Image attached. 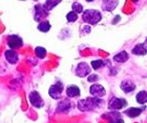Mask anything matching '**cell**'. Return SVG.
<instances>
[{"mask_svg": "<svg viewBox=\"0 0 147 123\" xmlns=\"http://www.w3.org/2000/svg\"><path fill=\"white\" fill-rule=\"evenodd\" d=\"M66 19H67V21H69V22H75L78 19V14H76L75 12H69L66 15Z\"/></svg>", "mask_w": 147, "mask_h": 123, "instance_id": "25", "label": "cell"}, {"mask_svg": "<svg viewBox=\"0 0 147 123\" xmlns=\"http://www.w3.org/2000/svg\"><path fill=\"white\" fill-rule=\"evenodd\" d=\"M120 86H121V89L125 93H131L136 89V84L131 80H129V79L123 80Z\"/></svg>", "mask_w": 147, "mask_h": 123, "instance_id": "10", "label": "cell"}, {"mask_svg": "<svg viewBox=\"0 0 147 123\" xmlns=\"http://www.w3.org/2000/svg\"><path fill=\"white\" fill-rule=\"evenodd\" d=\"M35 53H36L37 57H39V58H44L46 56V49H44V47H41V46L36 47Z\"/></svg>", "mask_w": 147, "mask_h": 123, "instance_id": "21", "label": "cell"}, {"mask_svg": "<svg viewBox=\"0 0 147 123\" xmlns=\"http://www.w3.org/2000/svg\"><path fill=\"white\" fill-rule=\"evenodd\" d=\"M60 3V1H45V3H44V6H45V9H47V11H51L52 9H54L57 4H59Z\"/></svg>", "mask_w": 147, "mask_h": 123, "instance_id": "23", "label": "cell"}, {"mask_svg": "<svg viewBox=\"0 0 147 123\" xmlns=\"http://www.w3.org/2000/svg\"><path fill=\"white\" fill-rule=\"evenodd\" d=\"M102 104V100L100 98H87L83 99V100H79L78 102V107L80 108V111L85 112V111H90L94 108H97L99 105Z\"/></svg>", "mask_w": 147, "mask_h": 123, "instance_id": "1", "label": "cell"}, {"mask_svg": "<svg viewBox=\"0 0 147 123\" xmlns=\"http://www.w3.org/2000/svg\"><path fill=\"white\" fill-rule=\"evenodd\" d=\"M51 28H52V25H51V23H49V21H41L39 24H38V26H37V28H38L39 31L43 32V33L49 32V30H51Z\"/></svg>", "mask_w": 147, "mask_h": 123, "instance_id": "20", "label": "cell"}, {"mask_svg": "<svg viewBox=\"0 0 147 123\" xmlns=\"http://www.w3.org/2000/svg\"><path fill=\"white\" fill-rule=\"evenodd\" d=\"M118 1H111V0H107V1H104L102 3V7L104 11H108V12H111L116 9L117 5H118Z\"/></svg>", "mask_w": 147, "mask_h": 123, "instance_id": "15", "label": "cell"}, {"mask_svg": "<svg viewBox=\"0 0 147 123\" xmlns=\"http://www.w3.org/2000/svg\"><path fill=\"white\" fill-rule=\"evenodd\" d=\"M90 71H92V68L86 62H81L76 68V74L79 77H85V76L90 74Z\"/></svg>", "mask_w": 147, "mask_h": 123, "instance_id": "6", "label": "cell"}, {"mask_svg": "<svg viewBox=\"0 0 147 123\" xmlns=\"http://www.w3.org/2000/svg\"><path fill=\"white\" fill-rule=\"evenodd\" d=\"M71 107V102L68 101V100H63V101L60 102L58 104V106H57V112H59V113L67 112V111H69Z\"/></svg>", "mask_w": 147, "mask_h": 123, "instance_id": "16", "label": "cell"}, {"mask_svg": "<svg viewBox=\"0 0 147 123\" xmlns=\"http://www.w3.org/2000/svg\"><path fill=\"white\" fill-rule=\"evenodd\" d=\"M126 105H127V102H126L125 99L123 98L113 97L108 102V108L110 111H120L121 108L125 107Z\"/></svg>", "mask_w": 147, "mask_h": 123, "instance_id": "3", "label": "cell"}, {"mask_svg": "<svg viewBox=\"0 0 147 123\" xmlns=\"http://www.w3.org/2000/svg\"><path fill=\"white\" fill-rule=\"evenodd\" d=\"M144 108L143 107H130L125 111V114L128 116L129 118H136L138 117L139 115H141Z\"/></svg>", "mask_w": 147, "mask_h": 123, "instance_id": "12", "label": "cell"}, {"mask_svg": "<svg viewBox=\"0 0 147 123\" xmlns=\"http://www.w3.org/2000/svg\"><path fill=\"white\" fill-rule=\"evenodd\" d=\"M35 11H36V14H35V20L36 21H40L42 18H45L49 14V11L45 9V6L36 5L35 6Z\"/></svg>", "mask_w": 147, "mask_h": 123, "instance_id": "9", "label": "cell"}, {"mask_svg": "<svg viewBox=\"0 0 147 123\" xmlns=\"http://www.w3.org/2000/svg\"><path fill=\"white\" fill-rule=\"evenodd\" d=\"M89 93L95 98H101V97H103L106 94L105 89L101 84H92L90 86V89H89Z\"/></svg>", "mask_w": 147, "mask_h": 123, "instance_id": "7", "label": "cell"}, {"mask_svg": "<svg viewBox=\"0 0 147 123\" xmlns=\"http://www.w3.org/2000/svg\"><path fill=\"white\" fill-rule=\"evenodd\" d=\"M107 116L108 119L110 120V123H124L123 119L121 118V115L118 113H111V114L105 115Z\"/></svg>", "mask_w": 147, "mask_h": 123, "instance_id": "18", "label": "cell"}, {"mask_svg": "<svg viewBox=\"0 0 147 123\" xmlns=\"http://www.w3.org/2000/svg\"><path fill=\"white\" fill-rule=\"evenodd\" d=\"M28 98H30V101H31L32 105L35 106L37 108H40L42 107L43 105H44V102H43V99L41 98V96L39 95V93L34 91V92H32L28 96Z\"/></svg>", "mask_w": 147, "mask_h": 123, "instance_id": "5", "label": "cell"}, {"mask_svg": "<svg viewBox=\"0 0 147 123\" xmlns=\"http://www.w3.org/2000/svg\"><path fill=\"white\" fill-rule=\"evenodd\" d=\"M62 92H63V83L57 82L54 85H52L49 89V96L54 99H59L61 97Z\"/></svg>", "mask_w": 147, "mask_h": 123, "instance_id": "4", "label": "cell"}, {"mask_svg": "<svg viewBox=\"0 0 147 123\" xmlns=\"http://www.w3.org/2000/svg\"><path fill=\"white\" fill-rule=\"evenodd\" d=\"M87 80H88L89 82H95V81L99 80V76L98 75H90V76L87 78Z\"/></svg>", "mask_w": 147, "mask_h": 123, "instance_id": "26", "label": "cell"}, {"mask_svg": "<svg viewBox=\"0 0 147 123\" xmlns=\"http://www.w3.org/2000/svg\"><path fill=\"white\" fill-rule=\"evenodd\" d=\"M104 65V61L103 60H94V61H92V66L94 70H98V68H100L101 66H103Z\"/></svg>", "mask_w": 147, "mask_h": 123, "instance_id": "24", "label": "cell"}, {"mask_svg": "<svg viewBox=\"0 0 147 123\" xmlns=\"http://www.w3.org/2000/svg\"><path fill=\"white\" fill-rule=\"evenodd\" d=\"M7 44L11 49H18V47H21L23 45V41L19 36L12 35L7 38Z\"/></svg>", "mask_w": 147, "mask_h": 123, "instance_id": "8", "label": "cell"}, {"mask_svg": "<svg viewBox=\"0 0 147 123\" xmlns=\"http://www.w3.org/2000/svg\"><path fill=\"white\" fill-rule=\"evenodd\" d=\"M82 18L88 24H97L102 19V15L97 9H86L83 12Z\"/></svg>", "mask_w": 147, "mask_h": 123, "instance_id": "2", "label": "cell"}, {"mask_svg": "<svg viewBox=\"0 0 147 123\" xmlns=\"http://www.w3.org/2000/svg\"><path fill=\"white\" fill-rule=\"evenodd\" d=\"M66 95H67L69 98H74V97L80 96L79 87L76 85H69L67 89H66Z\"/></svg>", "mask_w": 147, "mask_h": 123, "instance_id": "14", "label": "cell"}, {"mask_svg": "<svg viewBox=\"0 0 147 123\" xmlns=\"http://www.w3.org/2000/svg\"><path fill=\"white\" fill-rule=\"evenodd\" d=\"M4 56H5L6 60L9 62V63H16L18 61V54L13 51V49H7L5 53H4Z\"/></svg>", "mask_w": 147, "mask_h": 123, "instance_id": "11", "label": "cell"}, {"mask_svg": "<svg viewBox=\"0 0 147 123\" xmlns=\"http://www.w3.org/2000/svg\"><path fill=\"white\" fill-rule=\"evenodd\" d=\"M136 99H137V102H138V103H140V104H145L147 102V92H145V91L139 92L138 94H137Z\"/></svg>", "mask_w": 147, "mask_h": 123, "instance_id": "19", "label": "cell"}, {"mask_svg": "<svg viewBox=\"0 0 147 123\" xmlns=\"http://www.w3.org/2000/svg\"><path fill=\"white\" fill-rule=\"evenodd\" d=\"M113 60H115L116 62H120V63L125 62V61L128 60V54H127L125 51L120 52L119 54H117V55L113 56Z\"/></svg>", "mask_w": 147, "mask_h": 123, "instance_id": "17", "label": "cell"}, {"mask_svg": "<svg viewBox=\"0 0 147 123\" xmlns=\"http://www.w3.org/2000/svg\"><path fill=\"white\" fill-rule=\"evenodd\" d=\"M71 7H73V12H75L76 14H80L83 12V6L79 2H74Z\"/></svg>", "mask_w": 147, "mask_h": 123, "instance_id": "22", "label": "cell"}, {"mask_svg": "<svg viewBox=\"0 0 147 123\" xmlns=\"http://www.w3.org/2000/svg\"><path fill=\"white\" fill-rule=\"evenodd\" d=\"M132 54L134 55H138V56H143L145 54H147V47L144 43H141V44H138L136 45L134 49H132Z\"/></svg>", "mask_w": 147, "mask_h": 123, "instance_id": "13", "label": "cell"}, {"mask_svg": "<svg viewBox=\"0 0 147 123\" xmlns=\"http://www.w3.org/2000/svg\"><path fill=\"white\" fill-rule=\"evenodd\" d=\"M145 42H146V43H147V38H146V41H145Z\"/></svg>", "mask_w": 147, "mask_h": 123, "instance_id": "27", "label": "cell"}]
</instances>
